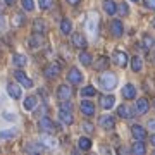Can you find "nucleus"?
<instances>
[{"label":"nucleus","instance_id":"48","mask_svg":"<svg viewBox=\"0 0 155 155\" xmlns=\"http://www.w3.org/2000/svg\"><path fill=\"white\" fill-rule=\"evenodd\" d=\"M152 26H153V28H155V19H153V21H152Z\"/></svg>","mask_w":155,"mask_h":155},{"label":"nucleus","instance_id":"10","mask_svg":"<svg viewBox=\"0 0 155 155\" xmlns=\"http://www.w3.org/2000/svg\"><path fill=\"white\" fill-rule=\"evenodd\" d=\"M14 76H16V79L22 84V86H26V88H31V86H33V81H31V79H29L22 71H16L14 72Z\"/></svg>","mask_w":155,"mask_h":155},{"label":"nucleus","instance_id":"8","mask_svg":"<svg viewBox=\"0 0 155 155\" xmlns=\"http://www.w3.org/2000/svg\"><path fill=\"white\" fill-rule=\"evenodd\" d=\"M81 114H84L86 117L95 116V105L90 100H83V102H81Z\"/></svg>","mask_w":155,"mask_h":155},{"label":"nucleus","instance_id":"12","mask_svg":"<svg viewBox=\"0 0 155 155\" xmlns=\"http://www.w3.org/2000/svg\"><path fill=\"white\" fill-rule=\"evenodd\" d=\"M150 109V104L147 98H140L136 100V114H147Z\"/></svg>","mask_w":155,"mask_h":155},{"label":"nucleus","instance_id":"6","mask_svg":"<svg viewBox=\"0 0 155 155\" xmlns=\"http://www.w3.org/2000/svg\"><path fill=\"white\" fill-rule=\"evenodd\" d=\"M59 71H61V67H59V64H55V62H50L48 66L43 69V72H45V76L47 78H57L59 76Z\"/></svg>","mask_w":155,"mask_h":155},{"label":"nucleus","instance_id":"16","mask_svg":"<svg viewBox=\"0 0 155 155\" xmlns=\"http://www.w3.org/2000/svg\"><path fill=\"white\" fill-rule=\"evenodd\" d=\"M145 152H147V147H145V143H143V141H140V140H136V141H134V145L131 147V153H134V155H143Z\"/></svg>","mask_w":155,"mask_h":155},{"label":"nucleus","instance_id":"13","mask_svg":"<svg viewBox=\"0 0 155 155\" xmlns=\"http://www.w3.org/2000/svg\"><path fill=\"white\" fill-rule=\"evenodd\" d=\"M122 97L126 100H133L134 97H136V86H133V84H126L124 88H122Z\"/></svg>","mask_w":155,"mask_h":155},{"label":"nucleus","instance_id":"41","mask_svg":"<svg viewBox=\"0 0 155 155\" xmlns=\"http://www.w3.org/2000/svg\"><path fill=\"white\" fill-rule=\"evenodd\" d=\"M143 4L147 9H150V11H155V0H143Z\"/></svg>","mask_w":155,"mask_h":155},{"label":"nucleus","instance_id":"4","mask_svg":"<svg viewBox=\"0 0 155 155\" xmlns=\"http://www.w3.org/2000/svg\"><path fill=\"white\" fill-rule=\"evenodd\" d=\"M72 95V90L71 86H67V84H61L59 86V90H57V98L61 100V102H64V100H69Z\"/></svg>","mask_w":155,"mask_h":155},{"label":"nucleus","instance_id":"45","mask_svg":"<svg viewBox=\"0 0 155 155\" xmlns=\"http://www.w3.org/2000/svg\"><path fill=\"white\" fill-rule=\"evenodd\" d=\"M81 0H67V4H71V5H78Z\"/></svg>","mask_w":155,"mask_h":155},{"label":"nucleus","instance_id":"39","mask_svg":"<svg viewBox=\"0 0 155 155\" xmlns=\"http://www.w3.org/2000/svg\"><path fill=\"white\" fill-rule=\"evenodd\" d=\"M52 4H54V0H38V5H40V9H50L52 7Z\"/></svg>","mask_w":155,"mask_h":155},{"label":"nucleus","instance_id":"35","mask_svg":"<svg viewBox=\"0 0 155 155\" xmlns=\"http://www.w3.org/2000/svg\"><path fill=\"white\" fill-rule=\"evenodd\" d=\"M143 43H145V48H152L155 45V40L150 35H143Z\"/></svg>","mask_w":155,"mask_h":155},{"label":"nucleus","instance_id":"18","mask_svg":"<svg viewBox=\"0 0 155 155\" xmlns=\"http://www.w3.org/2000/svg\"><path fill=\"white\" fill-rule=\"evenodd\" d=\"M104 11H105L109 16H114L116 11H117L116 2H114V0H104Z\"/></svg>","mask_w":155,"mask_h":155},{"label":"nucleus","instance_id":"44","mask_svg":"<svg viewBox=\"0 0 155 155\" xmlns=\"http://www.w3.org/2000/svg\"><path fill=\"white\" fill-rule=\"evenodd\" d=\"M4 117H5V119H9V121H11V119H12V121L16 119V116H14V114H12V116H11L9 112H5V114H4Z\"/></svg>","mask_w":155,"mask_h":155},{"label":"nucleus","instance_id":"25","mask_svg":"<svg viewBox=\"0 0 155 155\" xmlns=\"http://www.w3.org/2000/svg\"><path fill=\"white\" fill-rule=\"evenodd\" d=\"M26 62H28V59L24 55H21V54H16V55L12 57V64L17 67H22V66H26Z\"/></svg>","mask_w":155,"mask_h":155},{"label":"nucleus","instance_id":"24","mask_svg":"<svg viewBox=\"0 0 155 155\" xmlns=\"http://www.w3.org/2000/svg\"><path fill=\"white\" fill-rule=\"evenodd\" d=\"M141 67H143V62H141V57L140 55H134L131 57V69L134 72H140L141 71Z\"/></svg>","mask_w":155,"mask_h":155},{"label":"nucleus","instance_id":"32","mask_svg":"<svg viewBox=\"0 0 155 155\" xmlns=\"http://www.w3.org/2000/svg\"><path fill=\"white\" fill-rule=\"evenodd\" d=\"M22 22H24V16H22L21 12L12 17V26H14V28H19V26H22Z\"/></svg>","mask_w":155,"mask_h":155},{"label":"nucleus","instance_id":"29","mask_svg":"<svg viewBox=\"0 0 155 155\" xmlns=\"http://www.w3.org/2000/svg\"><path fill=\"white\" fill-rule=\"evenodd\" d=\"M71 29H72L71 21H69V19H62V21H61V31H62V33L69 35V33H71Z\"/></svg>","mask_w":155,"mask_h":155},{"label":"nucleus","instance_id":"5","mask_svg":"<svg viewBox=\"0 0 155 155\" xmlns=\"http://www.w3.org/2000/svg\"><path fill=\"white\" fill-rule=\"evenodd\" d=\"M81 79H83V74L79 72V69H76V67H72L71 71L67 72V81L72 84H79L81 83Z\"/></svg>","mask_w":155,"mask_h":155},{"label":"nucleus","instance_id":"9","mask_svg":"<svg viewBox=\"0 0 155 155\" xmlns=\"http://www.w3.org/2000/svg\"><path fill=\"white\" fill-rule=\"evenodd\" d=\"M131 133H133V136L136 140H140V141H143L145 138H147V131H145L143 126H140V124H134V126H131Z\"/></svg>","mask_w":155,"mask_h":155},{"label":"nucleus","instance_id":"30","mask_svg":"<svg viewBox=\"0 0 155 155\" xmlns=\"http://www.w3.org/2000/svg\"><path fill=\"white\" fill-rule=\"evenodd\" d=\"M78 147L86 152V150L91 148V140H90V138H79V141H78Z\"/></svg>","mask_w":155,"mask_h":155},{"label":"nucleus","instance_id":"3","mask_svg":"<svg viewBox=\"0 0 155 155\" xmlns=\"http://www.w3.org/2000/svg\"><path fill=\"white\" fill-rule=\"evenodd\" d=\"M86 29H88V33L91 36H97V31H98V16L97 14H91L88 17V21H86Z\"/></svg>","mask_w":155,"mask_h":155},{"label":"nucleus","instance_id":"46","mask_svg":"<svg viewBox=\"0 0 155 155\" xmlns=\"http://www.w3.org/2000/svg\"><path fill=\"white\" fill-rule=\"evenodd\" d=\"M150 143H152V145H153V147H155V134H153V136H152V138H150Z\"/></svg>","mask_w":155,"mask_h":155},{"label":"nucleus","instance_id":"43","mask_svg":"<svg viewBox=\"0 0 155 155\" xmlns=\"http://www.w3.org/2000/svg\"><path fill=\"white\" fill-rule=\"evenodd\" d=\"M148 127L152 129V131H155V119H152V121H148Z\"/></svg>","mask_w":155,"mask_h":155},{"label":"nucleus","instance_id":"31","mask_svg":"<svg viewBox=\"0 0 155 155\" xmlns=\"http://www.w3.org/2000/svg\"><path fill=\"white\" fill-rule=\"evenodd\" d=\"M36 102H38V100L35 98V97H28V98L22 102V105H24V109H26V110H31V109H35Z\"/></svg>","mask_w":155,"mask_h":155},{"label":"nucleus","instance_id":"7","mask_svg":"<svg viewBox=\"0 0 155 155\" xmlns=\"http://www.w3.org/2000/svg\"><path fill=\"white\" fill-rule=\"evenodd\" d=\"M127 54L126 52H121V50H117L116 54H114V62H116L119 67H126L127 66Z\"/></svg>","mask_w":155,"mask_h":155},{"label":"nucleus","instance_id":"27","mask_svg":"<svg viewBox=\"0 0 155 155\" xmlns=\"http://www.w3.org/2000/svg\"><path fill=\"white\" fill-rule=\"evenodd\" d=\"M107 64H109V59H107L105 55H102V57H98V61L95 62V69H97V71H104L107 67Z\"/></svg>","mask_w":155,"mask_h":155},{"label":"nucleus","instance_id":"36","mask_svg":"<svg viewBox=\"0 0 155 155\" xmlns=\"http://www.w3.org/2000/svg\"><path fill=\"white\" fill-rule=\"evenodd\" d=\"M21 4H22V9H24V11H28V12L35 9L33 0H21Z\"/></svg>","mask_w":155,"mask_h":155},{"label":"nucleus","instance_id":"21","mask_svg":"<svg viewBox=\"0 0 155 155\" xmlns=\"http://www.w3.org/2000/svg\"><path fill=\"white\" fill-rule=\"evenodd\" d=\"M114 97H112V95H105V97H102V98H100V105L104 107V109H112V107H114Z\"/></svg>","mask_w":155,"mask_h":155},{"label":"nucleus","instance_id":"11","mask_svg":"<svg viewBox=\"0 0 155 155\" xmlns=\"http://www.w3.org/2000/svg\"><path fill=\"white\" fill-rule=\"evenodd\" d=\"M110 31H112V35H114L116 38L122 36V33H124V28H122V22H121V21H117V19H114V21L110 22Z\"/></svg>","mask_w":155,"mask_h":155},{"label":"nucleus","instance_id":"20","mask_svg":"<svg viewBox=\"0 0 155 155\" xmlns=\"http://www.w3.org/2000/svg\"><path fill=\"white\" fill-rule=\"evenodd\" d=\"M45 40L40 36V33H35L31 38H29V45H31V48H38V47H43Z\"/></svg>","mask_w":155,"mask_h":155},{"label":"nucleus","instance_id":"38","mask_svg":"<svg viewBox=\"0 0 155 155\" xmlns=\"http://www.w3.org/2000/svg\"><path fill=\"white\" fill-rule=\"evenodd\" d=\"M12 136H16V131L14 129H7V131H0V138L5 140V138H12Z\"/></svg>","mask_w":155,"mask_h":155},{"label":"nucleus","instance_id":"37","mask_svg":"<svg viewBox=\"0 0 155 155\" xmlns=\"http://www.w3.org/2000/svg\"><path fill=\"white\" fill-rule=\"evenodd\" d=\"M117 9H119V14H121V16H127V14H129V7H127V4H124V2H121V4L117 5Z\"/></svg>","mask_w":155,"mask_h":155},{"label":"nucleus","instance_id":"14","mask_svg":"<svg viewBox=\"0 0 155 155\" xmlns=\"http://www.w3.org/2000/svg\"><path fill=\"white\" fill-rule=\"evenodd\" d=\"M100 126L102 127H105V129H112V127L116 126V121H114V117L112 116H102L100 117Z\"/></svg>","mask_w":155,"mask_h":155},{"label":"nucleus","instance_id":"23","mask_svg":"<svg viewBox=\"0 0 155 155\" xmlns=\"http://www.w3.org/2000/svg\"><path fill=\"white\" fill-rule=\"evenodd\" d=\"M33 31L35 33H40V35H43L47 31V26H45V22L41 19H35L33 21Z\"/></svg>","mask_w":155,"mask_h":155},{"label":"nucleus","instance_id":"33","mask_svg":"<svg viewBox=\"0 0 155 155\" xmlns=\"http://www.w3.org/2000/svg\"><path fill=\"white\" fill-rule=\"evenodd\" d=\"M81 95L83 97H95L97 95V90H95V86H86V88L81 90Z\"/></svg>","mask_w":155,"mask_h":155},{"label":"nucleus","instance_id":"1","mask_svg":"<svg viewBox=\"0 0 155 155\" xmlns=\"http://www.w3.org/2000/svg\"><path fill=\"white\" fill-rule=\"evenodd\" d=\"M98 81H100V86L104 90H114L117 86V78L114 72H102Z\"/></svg>","mask_w":155,"mask_h":155},{"label":"nucleus","instance_id":"26","mask_svg":"<svg viewBox=\"0 0 155 155\" xmlns=\"http://www.w3.org/2000/svg\"><path fill=\"white\" fill-rule=\"evenodd\" d=\"M45 147L41 143H28L26 145V152H28V153H38V152H41V150H43Z\"/></svg>","mask_w":155,"mask_h":155},{"label":"nucleus","instance_id":"34","mask_svg":"<svg viewBox=\"0 0 155 155\" xmlns=\"http://www.w3.org/2000/svg\"><path fill=\"white\" fill-rule=\"evenodd\" d=\"M79 62H81V64H84V66H90V64H91V55H90V54H86V52L79 54Z\"/></svg>","mask_w":155,"mask_h":155},{"label":"nucleus","instance_id":"22","mask_svg":"<svg viewBox=\"0 0 155 155\" xmlns=\"http://www.w3.org/2000/svg\"><path fill=\"white\" fill-rule=\"evenodd\" d=\"M40 143L43 145L45 148H55V147H57L55 140H52L50 136H47V133H45L43 136H41V138H40Z\"/></svg>","mask_w":155,"mask_h":155},{"label":"nucleus","instance_id":"19","mask_svg":"<svg viewBox=\"0 0 155 155\" xmlns=\"http://www.w3.org/2000/svg\"><path fill=\"white\" fill-rule=\"evenodd\" d=\"M117 114H119V117H122V119H129V117H133V109L127 107V105H121L117 109Z\"/></svg>","mask_w":155,"mask_h":155},{"label":"nucleus","instance_id":"2","mask_svg":"<svg viewBox=\"0 0 155 155\" xmlns=\"http://www.w3.org/2000/svg\"><path fill=\"white\" fill-rule=\"evenodd\" d=\"M38 127L41 133H47V134H54L57 131V126L54 124V121L52 119H48V117H41L38 122Z\"/></svg>","mask_w":155,"mask_h":155},{"label":"nucleus","instance_id":"28","mask_svg":"<svg viewBox=\"0 0 155 155\" xmlns=\"http://www.w3.org/2000/svg\"><path fill=\"white\" fill-rule=\"evenodd\" d=\"M59 117L64 124H72V116H71V110H61L59 112Z\"/></svg>","mask_w":155,"mask_h":155},{"label":"nucleus","instance_id":"40","mask_svg":"<svg viewBox=\"0 0 155 155\" xmlns=\"http://www.w3.org/2000/svg\"><path fill=\"white\" fill-rule=\"evenodd\" d=\"M81 126H83V129L86 131V133H93V124H91V122L84 121L83 124H81Z\"/></svg>","mask_w":155,"mask_h":155},{"label":"nucleus","instance_id":"42","mask_svg":"<svg viewBox=\"0 0 155 155\" xmlns=\"http://www.w3.org/2000/svg\"><path fill=\"white\" fill-rule=\"evenodd\" d=\"M61 110H71V104H69L67 100L61 102Z\"/></svg>","mask_w":155,"mask_h":155},{"label":"nucleus","instance_id":"47","mask_svg":"<svg viewBox=\"0 0 155 155\" xmlns=\"http://www.w3.org/2000/svg\"><path fill=\"white\" fill-rule=\"evenodd\" d=\"M5 4H7V5H12V4H14V0H5Z\"/></svg>","mask_w":155,"mask_h":155},{"label":"nucleus","instance_id":"49","mask_svg":"<svg viewBox=\"0 0 155 155\" xmlns=\"http://www.w3.org/2000/svg\"><path fill=\"white\" fill-rule=\"evenodd\" d=\"M131 2H138V0H131Z\"/></svg>","mask_w":155,"mask_h":155},{"label":"nucleus","instance_id":"17","mask_svg":"<svg viewBox=\"0 0 155 155\" xmlns=\"http://www.w3.org/2000/svg\"><path fill=\"white\" fill-rule=\"evenodd\" d=\"M7 93L11 95L12 98H21V88L17 86V84H14V83H9L7 84Z\"/></svg>","mask_w":155,"mask_h":155},{"label":"nucleus","instance_id":"15","mask_svg":"<svg viewBox=\"0 0 155 155\" xmlns=\"http://www.w3.org/2000/svg\"><path fill=\"white\" fill-rule=\"evenodd\" d=\"M72 45L78 47V48H84L86 47V38L81 33H74L72 35Z\"/></svg>","mask_w":155,"mask_h":155}]
</instances>
